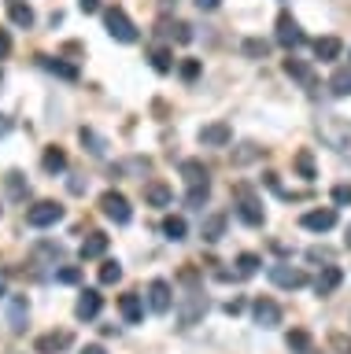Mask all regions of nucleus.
<instances>
[{
    "instance_id": "nucleus-23",
    "label": "nucleus",
    "mask_w": 351,
    "mask_h": 354,
    "mask_svg": "<svg viewBox=\"0 0 351 354\" xmlns=\"http://www.w3.org/2000/svg\"><path fill=\"white\" fill-rule=\"evenodd\" d=\"M41 166H45V174H63L67 170V151L63 148H45V155H41Z\"/></svg>"
},
{
    "instance_id": "nucleus-16",
    "label": "nucleus",
    "mask_w": 351,
    "mask_h": 354,
    "mask_svg": "<svg viewBox=\"0 0 351 354\" xmlns=\"http://www.w3.org/2000/svg\"><path fill=\"white\" fill-rule=\"evenodd\" d=\"M71 343H74L71 332H48V336H41V339L34 343V351H37V354H60V351H67Z\"/></svg>"
},
{
    "instance_id": "nucleus-52",
    "label": "nucleus",
    "mask_w": 351,
    "mask_h": 354,
    "mask_svg": "<svg viewBox=\"0 0 351 354\" xmlns=\"http://www.w3.org/2000/svg\"><path fill=\"white\" fill-rule=\"evenodd\" d=\"M0 77H4V74H0Z\"/></svg>"
},
{
    "instance_id": "nucleus-51",
    "label": "nucleus",
    "mask_w": 351,
    "mask_h": 354,
    "mask_svg": "<svg viewBox=\"0 0 351 354\" xmlns=\"http://www.w3.org/2000/svg\"><path fill=\"white\" fill-rule=\"evenodd\" d=\"M348 248H351V229H348Z\"/></svg>"
},
{
    "instance_id": "nucleus-49",
    "label": "nucleus",
    "mask_w": 351,
    "mask_h": 354,
    "mask_svg": "<svg viewBox=\"0 0 351 354\" xmlns=\"http://www.w3.org/2000/svg\"><path fill=\"white\" fill-rule=\"evenodd\" d=\"M8 129H12V122H8L4 115H0V137H4V133H8Z\"/></svg>"
},
{
    "instance_id": "nucleus-30",
    "label": "nucleus",
    "mask_w": 351,
    "mask_h": 354,
    "mask_svg": "<svg viewBox=\"0 0 351 354\" xmlns=\"http://www.w3.org/2000/svg\"><path fill=\"white\" fill-rule=\"evenodd\" d=\"M159 26H163V33H170L178 44H189V41H192V26H189V22H170V19H163Z\"/></svg>"
},
{
    "instance_id": "nucleus-31",
    "label": "nucleus",
    "mask_w": 351,
    "mask_h": 354,
    "mask_svg": "<svg viewBox=\"0 0 351 354\" xmlns=\"http://www.w3.org/2000/svg\"><path fill=\"white\" fill-rule=\"evenodd\" d=\"M285 343H289L292 354H311V332H303V328H292L285 336Z\"/></svg>"
},
{
    "instance_id": "nucleus-21",
    "label": "nucleus",
    "mask_w": 351,
    "mask_h": 354,
    "mask_svg": "<svg viewBox=\"0 0 351 354\" xmlns=\"http://www.w3.org/2000/svg\"><path fill=\"white\" fill-rule=\"evenodd\" d=\"M340 52H344V44H340V37H318L314 41V55L322 63H333V59H340Z\"/></svg>"
},
{
    "instance_id": "nucleus-19",
    "label": "nucleus",
    "mask_w": 351,
    "mask_h": 354,
    "mask_svg": "<svg viewBox=\"0 0 351 354\" xmlns=\"http://www.w3.org/2000/svg\"><path fill=\"white\" fill-rule=\"evenodd\" d=\"M104 251H107V236H104V232H89V236L82 240V248H78L82 262H89V259H100Z\"/></svg>"
},
{
    "instance_id": "nucleus-7",
    "label": "nucleus",
    "mask_w": 351,
    "mask_h": 354,
    "mask_svg": "<svg viewBox=\"0 0 351 354\" xmlns=\"http://www.w3.org/2000/svg\"><path fill=\"white\" fill-rule=\"evenodd\" d=\"M278 44H285V48H300V44H307V33L300 30V22H296L289 11L278 15Z\"/></svg>"
},
{
    "instance_id": "nucleus-26",
    "label": "nucleus",
    "mask_w": 351,
    "mask_h": 354,
    "mask_svg": "<svg viewBox=\"0 0 351 354\" xmlns=\"http://www.w3.org/2000/svg\"><path fill=\"white\" fill-rule=\"evenodd\" d=\"M226 236V214H207L204 218V240L207 243H218Z\"/></svg>"
},
{
    "instance_id": "nucleus-50",
    "label": "nucleus",
    "mask_w": 351,
    "mask_h": 354,
    "mask_svg": "<svg viewBox=\"0 0 351 354\" xmlns=\"http://www.w3.org/2000/svg\"><path fill=\"white\" fill-rule=\"evenodd\" d=\"M0 295H8V281H4V273H0Z\"/></svg>"
},
{
    "instance_id": "nucleus-42",
    "label": "nucleus",
    "mask_w": 351,
    "mask_h": 354,
    "mask_svg": "<svg viewBox=\"0 0 351 354\" xmlns=\"http://www.w3.org/2000/svg\"><path fill=\"white\" fill-rule=\"evenodd\" d=\"M259 151H262V148H255V144H244V148H240V151L233 155V162H237V166H240V162H251Z\"/></svg>"
},
{
    "instance_id": "nucleus-2",
    "label": "nucleus",
    "mask_w": 351,
    "mask_h": 354,
    "mask_svg": "<svg viewBox=\"0 0 351 354\" xmlns=\"http://www.w3.org/2000/svg\"><path fill=\"white\" fill-rule=\"evenodd\" d=\"M318 137H322L329 148H336V151L351 162V122H348V118H340V115L318 118Z\"/></svg>"
},
{
    "instance_id": "nucleus-25",
    "label": "nucleus",
    "mask_w": 351,
    "mask_h": 354,
    "mask_svg": "<svg viewBox=\"0 0 351 354\" xmlns=\"http://www.w3.org/2000/svg\"><path fill=\"white\" fill-rule=\"evenodd\" d=\"M145 203H148V207H170V203H174V192H170L167 185L156 181V185L145 188Z\"/></svg>"
},
{
    "instance_id": "nucleus-41",
    "label": "nucleus",
    "mask_w": 351,
    "mask_h": 354,
    "mask_svg": "<svg viewBox=\"0 0 351 354\" xmlns=\"http://www.w3.org/2000/svg\"><path fill=\"white\" fill-rule=\"evenodd\" d=\"M333 203L336 207H351V185H336L333 188Z\"/></svg>"
},
{
    "instance_id": "nucleus-40",
    "label": "nucleus",
    "mask_w": 351,
    "mask_h": 354,
    "mask_svg": "<svg viewBox=\"0 0 351 354\" xmlns=\"http://www.w3.org/2000/svg\"><path fill=\"white\" fill-rule=\"evenodd\" d=\"M78 277H82L78 266H63V270H56V281L60 284H78Z\"/></svg>"
},
{
    "instance_id": "nucleus-35",
    "label": "nucleus",
    "mask_w": 351,
    "mask_h": 354,
    "mask_svg": "<svg viewBox=\"0 0 351 354\" xmlns=\"http://www.w3.org/2000/svg\"><path fill=\"white\" fill-rule=\"evenodd\" d=\"M118 281H123V266L107 259V262L100 266V284H118Z\"/></svg>"
},
{
    "instance_id": "nucleus-1",
    "label": "nucleus",
    "mask_w": 351,
    "mask_h": 354,
    "mask_svg": "<svg viewBox=\"0 0 351 354\" xmlns=\"http://www.w3.org/2000/svg\"><path fill=\"white\" fill-rule=\"evenodd\" d=\"M181 284H185V292L178 295V306H181V328H189L196 325V321L204 317V310H207V299H204V288H200V277H196L192 266H185L181 270Z\"/></svg>"
},
{
    "instance_id": "nucleus-11",
    "label": "nucleus",
    "mask_w": 351,
    "mask_h": 354,
    "mask_svg": "<svg viewBox=\"0 0 351 354\" xmlns=\"http://www.w3.org/2000/svg\"><path fill=\"white\" fill-rule=\"evenodd\" d=\"M229 140H233V126H229V122H211V126L200 129V144H204V148H226Z\"/></svg>"
},
{
    "instance_id": "nucleus-32",
    "label": "nucleus",
    "mask_w": 351,
    "mask_h": 354,
    "mask_svg": "<svg viewBox=\"0 0 351 354\" xmlns=\"http://www.w3.org/2000/svg\"><path fill=\"white\" fill-rule=\"evenodd\" d=\"M259 266H262L259 254H251V251L237 254V277H255V273H259Z\"/></svg>"
},
{
    "instance_id": "nucleus-36",
    "label": "nucleus",
    "mask_w": 351,
    "mask_h": 354,
    "mask_svg": "<svg viewBox=\"0 0 351 354\" xmlns=\"http://www.w3.org/2000/svg\"><path fill=\"white\" fill-rule=\"evenodd\" d=\"M78 137H82L85 148H89V155H104V137H96V133H93V129H85V126H82Z\"/></svg>"
},
{
    "instance_id": "nucleus-9",
    "label": "nucleus",
    "mask_w": 351,
    "mask_h": 354,
    "mask_svg": "<svg viewBox=\"0 0 351 354\" xmlns=\"http://www.w3.org/2000/svg\"><path fill=\"white\" fill-rule=\"evenodd\" d=\"M148 306L156 310V314H167V310L174 306V288L163 281V277H156V281L148 284Z\"/></svg>"
},
{
    "instance_id": "nucleus-34",
    "label": "nucleus",
    "mask_w": 351,
    "mask_h": 354,
    "mask_svg": "<svg viewBox=\"0 0 351 354\" xmlns=\"http://www.w3.org/2000/svg\"><path fill=\"white\" fill-rule=\"evenodd\" d=\"M148 59H152V66H156L159 74H170V71H174V55H170L167 48H152Z\"/></svg>"
},
{
    "instance_id": "nucleus-10",
    "label": "nucleus",
    "mask_w": 351,
    "mask_h": 354,
    "mask_svg": "<svg viewBox=\"0 0 351 354\" xmlns=\"http://www.w3.org/2000/svg\"><path fill=\"white\" fill-rule=\"evenodd\" d=\"M251 317H255V325H262V328H278L281 325V306L273 303V299H255V303H251Z\"/></svg>"
},
{
    "instance_id": "nucleus-29",
    "label": "nucleus",
    "mask_w": 351,
    "mask_h": 354,
    "mask_svg": "<svg viewBox=\"0 0 351 354\" xmlns=\"http://www.w3.org/2000/svg\"><path fill=\"white\" fill-rule=\"evenodd\" d=\"M333 96H351V66H336V74L329 77Z\"/></svg>"
},
{
    "instance_id": "nucleus-24",
    "label": "nucleus",
    "mask_w": 351,
    "mask_h": 354,
    "mask_svg": "<svg viewBox=\"0 0 351 354\" xmlns=\"http://www.w3.org/2000/svg\"><path fill=\"white\" fill-rule=\"evenodd\" d=\"M37 59H41V66H45V71L60 74L63 82H78V66H71V63H63V59H52V55H37Z\"/></svg>"
},
{
    "instance_id": "nucleus-4",
    "label": "nucleus",
    "mask_w": 351,
    "mask_h": 354,
    "mask_svg": "<svg viewBox=\"0 0 351 354\" xmlns=\"http://www.w3.org/2000/svg\"><path fill=\"white\" fill-rule=\"evenodd\" d=\"M60 218H63V207L56 199H37V203L26 210V225H34V229H48V225H56Z\"/></svg>"
},
{
    "instance_id": "nucleus-13",
    "label": "nucleus",
    "mask_w": 351,
    "mask_h": 354,
    "mask_svg": "<svg viewBox=\"0 0 351 354\" xmlns=\"http://www.w3.org/2000/svg\"><path fill=\"white\" fill-rule=\"evenodd\" d=\"M100 306H104V299L96 288H85V292L78 295V303H74V314H78V321H93L96 314H100Z\"/></svg>"
},
{
    "instance_id": "nucleus-47",
    "label": "nucleus",
    "mask_w": 351,
    "mask_h": 354,
    "mask_svg": "<svg viewBox=\"0 0 351 354\" xmlns=\"http://www.w3.org/2000/svg\"><path fill=\"white\" fill-rule=\"evenodd\" d=\"M240 310H244V303H240V299H233V303H226V314H240Z\"/></svg>"
},
{
    "instance_id": "nucleus-18",
    "label": "nucleus",
    "mask_w": 351,
    "mask_h": 354,
    "mask_svg": "<svg viewBox=\"0 0 351 354\" xmlns=\"http://www.w3.org/2000/svg\"><path fill=\"white\" fill-rule=\"evenodd\" d=\"M8 19H12L19 30H30L34 26V8H30L26 0H8Z\"/></svg>"
},
{
    "instance_id": "nucleus-28",
    "label": "nucleus",
    "mask_w": 351,
    "mask_h": 354,
    "mask_svg": "<svg viewBox=\"0 0 351 354\" xmlns=\"http://www.w3.org/2000/svg\"><path fill=\"white\" fill-rule=\"evenodd\" d=\"M4 185H8V192H12V199H26V196H30V185H26L23 170H8Z\"/></svg>"
},
{
    "instance_id": "nucleus-22",
    "label": "nucleus",
    "mask_w": 351,
    "mask_h": 354,
    "mask_svg": "<svg viewBox=\"0 0 351 354\" xmlns=\"http://www.w3.org/2000/svg\"><path fill=\"white\" fill-rule=\"evenodd\" d=\"M8 314H12V332H23L26 328V317H30V306L23 295H12L8 299Z\"/></svg>"
},
{
    "instance_id": "nucleus-48",
    "label": "nucleus",
    "mask_w": 351,
    "mask_h": 354,
    "mask_svg": "<svg viewBox=\"0 0 351 354\" xmlns=\"http://www.w3.org/2000/svg\"><path fill=\"white\" fill-rule=\"evenodd\" d=\"M82 354H107V351H104V347H96V343H89V347H85Z\"/></svg>"
},
{
    "instance_id": "nucleus-3",
    "label": "nucleus",
    "mask_w": 351,
    "mask_h": 354,
    "mask_svg": "<svg viewBox=\"0 0 351 354\" xmlns=\"http://www.w3.org/2000/svg\"><path fill=\"white\" fill-rule=\"evenodd\" d=\"M104 26H107V33H111L115 41H123V44H134L137 41V26L129 22V15L123 8H107L104 11Z\"/></svg>"
},
{
    "instance_id": "nucleus-17",
    "label": "nucleus",
    "mask_w": 351,
    "mask_h": 354,
    "mask_svg": "<svg viewBox=\"0 0 351 354\" xmlns=\"http://www.w3.org/2000/svg\"><path fill=\"white\" fill-rule=\"evenodd\" d=\"M340 281H344V273H340V266H322V273L314 277V292L318 295H333Z\"/></svg>"
},
{
    "instance_id": "nucleus-44",
    "label": "nucleus",
    "mask_w": 351,
    "mask_h": 354,
    "mask_svg": "<svg viewBox=\"0 0 351 354\" xmlns=\"http://www.w3.org/2000/svg\"><path fill=\"white\" fill-rule=\"evenodd\" d=\"M78 8L85 11V15H93V11H100V0H78Z\"/></svg>"
},
{
    "instance_id": "nucleus-46",
    "label": "nucleus",
    "mask_w": 351,
    "mask_h": 354,
    "mask_svg": "<svg viewBox=\"0 0 351 354\" xmlns=\"http://www.w3.org/2000/svg\"><path fill=\"white\" fill-rule=\"evenodd\" d=\"M218 4H222V0H196V8H200V11H215Z\"/></svg>"
},
{
    "instance_id": "nucleus-39",
    "label": "nucleus",
    "mask_w": 351,
    "mask_h": 354,
    "mask_svg": "<svg viewBox=\"0 0 351 354\" xmlns=\"http://www.w3.org/2000/svg\"><path fill=\"white\" fill-rule=\"evenodd\" d=\"M207 196H211V188H189V196H185V203L200 210V207L207 203Z\"/></svg>"
},
{
    "instance_id": "nucleus-43",
    "label": "nucleus",
    "mask_w": 351,
    "mask_h": 354,
    "mask_svg": "<svg viewBox=\"0 0 351 354\" xmlns=\"http://www.w3.org/2000/svg\"><path fill=\"white\" fill-rule=\"evenodd\" d=\"M307 259H311V262H329V259H333V254H329V251H322V248H311V251H307Z\"/></svg>"
},
{
    "instance_id": "nucleus-5",
    "label": "nucleus",
    "mask_w": 351,
    "mask_h": 354,
    "mask_svg": "<svg viewBox=\"0 0 351 354\" xmlns=\"http://www.w3.org/2000/svg\"><path fill=\"white\" fill-rule=\"evenodd\" d=\"M233 196H237V214H240V221H248V225H262V203L251 196V188H248V185H237Z\"/></svg>"
},
{
    "instance_id": "nucleus-15",
    "label": "nucleus",
    "mask_w": 351,
    "mask_h": 354,
    "mask_svg": "<svg viewBox=\"0 0 351 354\" xmlns=\"http://www.w3.org/2000/svg\"><path fill=\"white\" fill-rule=\"evenodd\" d=\"M181 177L189 188H211V174H207V166L200 159H185L181 162Z\"/></svg>"
},
{
    "instance_id": "nucleus-27",
    "label": "nucleus",
    "mask_w": 351,
    "mask_h": 354,
    "mask_svg": "<svg viewBox=\"0 0 351 354\" xmlns=\"http://www.w3.org/2000/svg\"><path fill=\"white\" fill-rule=\"evenodd\" d=\"M185 232H189L185 218H178V214H167V218H163V236H167V240L178 243V240H185Z\"/></svg>"
},
{
    "instance_id": "nucleus-37",
    "label": "nucleus",
    "mask_w": 351,
    "mask_h": 354,
    "mask_svg": "<svg viewBox=\"0 0 351 354\" xmlns=\"http://www.w3.org/2000/svg\"><path fill=\"white\" fill-rule=\"evenodd\" d=\"M267 52H270L267 41H259V37H248V41H244V55H251V59H262Z\"/></svg>"
},
{
    "instance_id": "nucleus-38",
    "label": "nucleus",
    "mask_w": 351,
    "mask_h": 354,
    "mask_svg": "<svg viewBox=\"0 0 351 354\" xmlns=\"http://www.w3.org/2000/svg\"><path fill=\"white\" fill-rule=\"evenodd\" d=\"M178 74L185 77V82H196V77H200V59H181Z\"/></svg>"
},
{
    "instance_id": "nucleus-45",
    "label": "nucleus",
    "mask_w": 351,
    "mask_h": 354,
    "mask_svg": "<svg viewBox=\"0 0 351 354\" xmlns=\"http://www.w3.org/2000/svg\"><path fill=\"white\" fill-rule=\"evenodd\" d=\"M8 52H12V37H8V33L4 30H0V59H4V55Z\"/></svg>"
},
{
    "instance_id": "nucleus-8",
    "label": "nucleus",
    "mask_w": 351,
    "mask_h": 354,
    "mask_svg": "<svg viewBox=\"0 0 351 354\" xmlns=\"http://www.w3.org/2000/svg\"><path fill=\"white\" fill-rule=\"evenodd\" d=\"M270 281L278 288H289V292H296V288L307 284V273L300 270V266H270Z\"/></svg>"
},
{
    "instance_id": "nucleus-33",
    "label": "nucleus",
    "mask_w": 351,
    "mask_h": 354,
    "mask_svg": "<svg viewBox=\"0 0 351 354\" xmlns=\"http://www.w3.org/2000/svg\"><path fill=\"white\" fill-rule=\"evenodd\" d=\"M296 170H300V177H303V181H314V177H318V170H314V155L311 151H300V155H296Z\"/></svg>"
},
{
    "instance_id": "nucleus-14",
    "label": "nucleus",
    "mask_w": 351,
    "mask_h": 354,
    "mask_svg": "<svg viewBox=\"0 0 351 354\" xmlns=\"http://www.w3.org/2000/svg\"><path fill=\"white\" fill-rule=\"evenodd\" d=\"M285 74L296 77V82L307 88V93H314V88H318V74H314L303 59H292V55H289V59H285Z\"/></svg>"
},
{
    "instance_id": "nucleus-12",
    "label": "nucleus",
    "mask_w": 351,
    "mask_h": 354,
    "mask_svg": "<svg viewBox=\"0 0 351 354\" xmlns=\"http://www.w3.org/2000/svg\"><path fill=\"white\" fill-rule=\"evenodd\" d=\"M300 225H303V229H311V232H329V229L336 225V210H333V207L307 210V214L300 218Z\"/></svg>"
},
{
    "instance_id": "nucleus-20",
    "label": "nucleus",
    "mask_w": 351,
    "mask_h": 354,
    "mask_svg": "<svg viewBox=\"0 0 351 354\" xmlns=\"http://www.w3.org/2000/svg\"><path fill=\"white\" fill-rule=\"evenodd\" d=\"M118 310H123L126 325H137V321L145 317V306H141V295L137 292H126L123 299H118Z\"/></svg>"
},
{
    "instance_id": "nucleus-6",
    "label": "nucleus",
    "mask_w": 351,
    "mask_h": 354,
    "mask_svg": "<svg viewBox=\"0 0 351 354\" xmlns=\"http://www.w3.org/2000/svg\"><path fill=\"white\" fill-rule=\"evenodd\" d=\"M100 210H104V218H111L115 225H126L129 218H134V210H129V199L123 196V192H104L100 196Z\"/></svg>"
}]
</instances>
